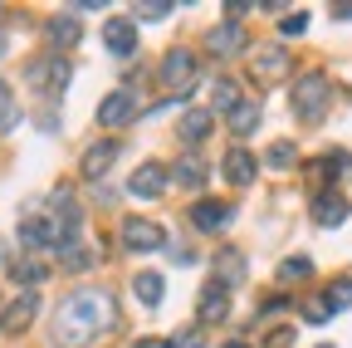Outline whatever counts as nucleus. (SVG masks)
Listing matches in <instances>:
<instances>
[{
	"mask_svg": "<svg viewBox=\"0 0 352 348\" xmlns=\"http://www.w3.org/2000/svg\"><path fill=\"white\" fill-rule=\"evenodd\" d=\"M113 294L108 289H74L54 314V343L59 348H88L98 334L113 329Z\"/></svg>",
	"mask_w": 352,
	"mask_h": 348,
	"instance_id": "1",
	"label": "nucleus"
},
{
	"mask_svg": "<svg viewBox=\"0 0 352 348\" xmlns=\"http://www.w3.org/2000/svg\"><path fill=\"white\" fill-rule=\"evenodd\" d=\"M162 83L182 99V94H191L196 83H201V59L191 54V50H171L166 59H162Z\"/></svg>",
	"mask_w": 352,
	"mask_h": 348,
	"instance_id": "2",
	"label": "nucleus"
},
{
	"mask_svg": "<svg viewBox=\"0 0 352 348\" xmlns=\"http://www.w3.org/2000/svg\"><path fill=\"white\" fill-rule=\"evenodd\" d=\"M294 108H298V118H323V108H328V79L323 74H303L298 83H294Z\"/></svg>",
	"mask_w": 352,
	"mask_h": 348,
	"instance_id": "3",
	"label": "nucleus"
},
{
	"mask_svg": "<svg viewBox=\"0 0 352 348\" xmlns=\"http://www.w3.org/2000/svg\"><path fill=\"white\" fill-rule=\"evenodd\" d=\"M166 182H171V172H166L162 162H142V167L127 177V192L138 196V201H157V196H166Z\"/></svg>",
	"mask_w": 352,
	"mask_h": 348,
	"instance_id": "4",
	"label": "nucleus"
},
{
	"mask_svg": "<svg viewBox=\"0 0 352 348\" xmlns=\"http://www.w3.org/2000/svg\"><path fill=\"white\" fill-rule=\"evenodd\" d=\"M30 83H34V89H44V94H64V89H69V59H59V54L34 59V64H30Z\"/></svg>",
	"mask_w": 352,
	"mask_h": 348,
	"instance_id": "5",
	"label": "nucleus"
},
{
	"mask_svg": "<svg viewBox=\"0 0 352 348\" xmlns=\"http://www.w3.org/2000/svg\"><path fill=\"white\" fill-rule=\"evenodd\" d=\"M122 245L127 250H162L166 245V231L157 226V221H142V216H132V221H122Z\"/></svg>",
	"mask_w": 352,
	"mask_h": 348,
	"instance_id": "6",
	"label": "nucleus"
},
{
	"mask_svg": "<svg viewBox=\"0 0 352 348\" xmlns=\"http://www.w3.org/2000/svg\"><path fill=\"white\" fill-rule=\"evenodd\" d=\"M347 216H352V201H347L342 192H318V196H314V221H318L323 231H338Z\"/></svg>",
	"mask_w": 352,
	"mask_h": 348,
	"instance_id": "7",
	"label": "nucleus"
},
{
	"mask_svg": "<svg viewBox=\"0 0 352 348\" xmlns=\"http://www.w3.org/2000/svg\"><path fill=\"white\" fill-rule=\"evenodd\" d=\"M138 118V99H132V89H113L103 103H98V123L103 127H122Z\"/></svg>",
	"mask_w": 352,
	"mask_h": 348,
	"instance_id": "8",
	"label": "nucleus"
},
{
	"mask_svg": "<svg viewBox=\"0 0 352 348\" xmlns=\"http://www.w3.org/2000/svg\"><path fill=\"white\" fill-rule=\"evenodd\" d=\"M230 221H235V211H230L226 201H196V206H191V226L206 231V236H220Z\"/></svg>",
	"mask_w": 352,
	"mask_h": 348,
	"instance_id": "9",
	"label": "nucleus"
},
{
	"mask_svg": "<svg viewBox=\"0 0 352 348\" xmlns=\"http://www.w3.org/2000/svg\"><path fill=\"white\" fill-rule=\"evenodd\" d=\"M34 314H39V294L30 289V294H20L10 309L0 314V329H6V334H25V329L34 324Z\"/></svg>",
	"mask_w": 352,
	"mask_h": 348,
	"instance_id": "10",
	"label": "nucleus"
},
{
	"mask_svg": "<svg viewBox=\"0 0 352 348\" xmlns=\"http://www.w3.org/2000/svg\"><path fill=\"white\" fill-rule=\"evenodd\" d=\"M279 74H289V50L264 45V50L254 54V79H259V83H274Z\"/></svg>",
	"mask_w": 352,
	"mask_h": 348,
	"instance_id": "11",
	"label": "nucleus"
},
{
	"mask_svg": "<svg viewBox=\"0 0 352 348\" xmlns=\"http://www.w3.org/2000/svg\"><path fill=\"white\" fill-rule=\"evenodd\" d=\"M254 172H259L254 152H245V147H230V152H226V182H230V187H250Z\"/></svg>",
	"mask_w": 352,
	"mask_h": 348,
	"instance_id": "12",
	"label": "nucleus"
},
{
	"mask_svg": "<svg viewBox=\"0 0 352 348\" xmlns=\"http://www.w3.org/2000/svg\"><path fill=\"white\" fill-rule=\"evenodd\" d=\"M226 314H230V289L210 280V285L201 289V319H206V324H220Z\"/></svg>",
	"mask_w": 352,
	"mask_h": 348,
	"instance_id": "13",
	"label": "nucleus"
},
{
	"mask_svg": "<svg viewBox=\"0 0 352 348\" xmlns=\"http://www.w3.org/2000/svg\"><path fill=\"white\" fill-rule=\"evenodd\" d=\"M113 162H118V143H94V147L83 152V177H88V182H98Z\"/></svg>",
	"mask_w": 352,
	"mask_h": 348,
	"instance_id": "14",
	"label": "nucleus"
},
{
	"mask_svg": "<svg viewBox=\"0 0 352 348\" xmlns=\"http://www.w3.org/2000/svg\"><path fill=\"white\" fill-rule=\"evenodd\" d=\"M206 50H210V54H220V59H230V54H240V50H245V34H240L235 25H220V30H210V34H206Z\"/></svg>",
	"mask_w": 352,
	"mask_h": 348,
	"instance_id": "15",
	"label": "nucleus"
},
{
	"mask_svg": "<svg viewBox=\"0 0 352 348\" xmlns=\"http://www.w3.org/2000/svg\"><path fill=\"white\" fill-rule=\"evenodd\" d=\"M103 45L113 50V54H132V50H138V30H132L127 20H108V30H103Z\"/></svg>",
	"mask_w": 352,
	"mask_h": 348,
	"instance_id": "16",
	"label": "nucleus"
},
{
	"mask_svg": "<svg viewBox=\"0 0 352 348\" xmlns=\"http://www.w3.org/2000/svg\"><path fill=\"white\" fill-rule=\"evenodd\" d=\"M245 280V260H240V250H220L215 255V285H240Z\"/></svg>",
	"mask_w": 352,
	"mask_h": 348,
	"instance_id": "17",
	"label": "nucleus"
},
{
	"mask_svg": "<svg viewBox=\"0 0 352 348\" xmlns=\"http://www.w3.org/2000/svg\"><path fill=\"white\" fill-rule=\"evenodd\" d=\"M132 294H138V299L147 304V309H157L162 294H166V285H162V275H157V270H142L138 280H132Z\"/></svg>",
	"mask_w": 352,
	"mask_h": 348,
	"instance_id": "18",
	"label": "nucleus"
},
{
	"mask_svg": "<svg viewBox=\"0 0 352 348\" xmlns=\"http://www.w3.org/2000/svg\"><path fill=\"white\" fill-rule=\"evenodd\" d=\"M171 177L182 182V187H191V192H201V187H206V162H201L196 152H186L182 162H176V172H171Z\"/></svg>",
	"mask_w": 352,
	"mask_h": 348,
	"instance_id": "19",
	"label": "nucleus"
},
{
	"mask_svg": "<svg viewBox=\"0 0 352 348\" xmlns=\"http://www.w3.org/2000/svg\"><path fill=\"white\" fill-rule=\"evenodd\" d=\"M308 172H314L318 182H328V177H347V172H352V152H328V157H318Z\"/></svg>",
	"mask_w": 352,
	"mask_h": 348,
	"instance_id": "20",
	"label": "nucleus"
},
{
	"mask_svg": "<svg viewBox=\"0 0 352 348\" xmlns=\"http://www.w3.org/2000/svg\"><path fill=\"white\" fill-rule=\"evenodd\" d=\"M50 45H54V50H74V45H78V25H74L69 15L50 20Z\"/></svg>",
	"mask_w": 352,
	"mask_h": 348,
	"instance_id": "21",
	"label": "nucleus"
},
{
	"mask_svg": "<svg viewBox=\"0 0 352 348\" xmlns=\"http://www.w3.org/2000/svg\"><path fill=\"white\" fill-rule=\"evenodd\" d=\"M182 138L186 143H206L210 138V113H186L182 118Z\"/></svg>",
	"mask_w": 352,
	"mask_h": 348,
	"instance_id": "22",
	"label": "nucleus"
},
{
	"mask_svg": "<svg viewBox=\"0 0 352 348\" xmlns=\"http://www.w3.org/2000/svg\"><path fill=\"white\" fill-rule=\"evenodd\" d=\"M308 275H314V260H308V255H289L284 265H279V280H284V285H294V280H308Z\"/></svg>",
	"mask_w": 352,
	"mask_h": 348,
	"instance_id": "23",
	"label": "nucleus"
},
{
	"mask_svg": "<svg viewBox=\"0 0 352 348\" xmlns=\"http://www.w3.org/2000/svg\"><path fill=\"white\" fill-rule=\"evenodd\" d=\"M264 162H270L274 172H289V167L298 162V147H294V143H274L270 152H264Z\"/></svg>",
	"mask_w": 352,
	"mask_h": 348,
	"instance_id": "24",
	"label": "nucleus"
},
{
	"mask_svg": "<svg viewBox=\"0 0 352 348\" xmlns=\"http://www.w3.org/2000/svg\"><path fill=\"white\" fill-rule=\"evenodd\" d=\"M230 127H235L240 138H245V133H254V127H259V108H254V103H240V108L230 113Z\"/></svg>",
	"mask_w": 352,
	"mask_h": 348,
	"instance_id": "25",
	"label": "nucleus"
},
{
	"mask_svg": "<svg viewBox=\"0 0 352 348\" xmlns=\"http://www.w3.org/2000/svg\"><path fill=\"white\" fill-rule=\"evenodd\" d=\"M323 304H328L333 314H338V309H347V304H352V280H333V285H328V294H323Z\"/></svg>",
	"mask_w": 352,
	"mask_h": 348,
	"instance_id": "26",
	"label": "nucleus"
},
{
	"mask_svg": "<svg viewBox=\"0 0 352 348\" xmlns=\"http://www.w3.org/2000/svg\"><path fill=\"white\" fill-rule=\"evenodd\" d=\"M10 275H15L20 285H30V289H34V285H39L44 275H50V270H44V265H39V260H20V265H15Z\"/></svg>",
	"mask_w": 352,
	"mask_h": 348,
	"instance_id": "27",
	"label": "nucleus"
},
{
	"mask_svg": "<svg viewBox=\"0 0 352 348\" xmlns=\"http://www.w3.org/2000/svg\"><path fill=\"white\" fill-rule=\"evenodd\" d=\"M215 108H230V113L240 108V89H235L230 79H220V83H215Z\"/></svg>",
	"mask_w": 352,
	"mask_h": 348,
	"instance_id": "28",
	"label": "nucleus"
},
{
	"mask_svg": "<svg viewBox=\"0 0 352 348\" xmlns=\"http://www.w3.org/2000/svg\"><path fill=\"white\" fill-rule=\"evenodd\" d=\"M303 30H308V10H294V15H284V25H279V34H289V39L303 34Z\"/></svg>",
	"mask_w": 352,
	"mask_h": 348,
	"instance_id": "29",
	"label": "nucleus"
},
{
	"mask_svg": "<svg viewBox=\"0 0 352 348\" xmlns=\"http://www.w3.org/2000/svg\"><path fill=\"white\" fill-rule=\"evenodd\" d=\"M303 319H308V324H328V319H333V309H328L323 299H314V304H303Z\"/></svg>",
	"mask_w": 352,
	"mask_h": 348,
	"instance_id": "30",
	"label": "nucleus"
},
{
	"mask_svg": "<svg viewBox=\"0 0 352 348\" xmlns=\"http://www.w3.org/2000/svg\"><path fill=\"white\" fill-rule=\"evenodd\" d=\"M171 348H206V338H201V329H182L171 338Z\"/></svg>",
	"mask_w": 352,
	"mask_h": 348,
	"instance_id": "31",
	"label": "nucleus"
},
{
	"mask_svg": "<svg viewBox=\"0 0 352 348\" xmlns=\"http://www.w3.org/2000/svg\"><path fill=\"white\" fill-rule=\"evenodd\" d=\"M15 123V108H10V89H6V79H0V127H10Z\"/></svg>",
	"mask_w": 352,
	"mask_h": 348,
	"instance_id": "32",
	"label": "nucleus"
},
{
	"mask_svg": "<svg viewBox=\"0 0 352 348\" xmlns=\"http://www.w3.org/2000/svg\"><path fill=\"white\" fill-rule=\"evenodd\" d=\"M132 15H138V20H166L171 6H132Z\"/></svg>",
	"mask_w": 352,
	"mask_h": 348,
	"instance_id": "33",
	"label": "nucleus"
},
{
	"mask_svg": "<svg viewBox=\"0 0 352 348\" xmlns=\"http://www.w3.org/2000/svg\"><path fill=\"white\" fill-rule=\"evenodd\" d=\"M264 348H294V329H274L270 338H264Z\"/></svg>",
	"mask_w": 352,
	"mask_h": 348,
	"instance_id": "34",
	"label": "nucleus"
},
{
	"mask_svg": "<svg viewBox=\"0 0 352 348\" xmlns=\"http://www.w3.org/2000/svg\"><path fill=\"white\" fill-rule=\"evenodd\" d=\"M333 15L338 20H352V6H333Z\"/></svg>",
	"mask_w": 352,
	"mask_h": 348,
	"instance_id": "35",
	"label": "nucleus"
},
{
	"mask_svg": "<svg viewBox=\"0 0 352 348\" xmlns=\"http://www.w3.org/2000/svg\"><path fill=\"white\" fill-rule=\"evenodd\" d=\"M138 348H171V343H162V338H142Z\"/></svg>",
	"mask_w": 352,
	"mask_h": 348,
	"instance_id": "36",
	"label": "nucleus"
},
{
	"mask_svg": "<svg viewBox=\"0 0 352 348\" xmlns=\"http://www.w3.org/2000/svg\"><path fill=\"white\" fill-rule=\"evenodd\" d=\"M220 348H250V343H240V338H230V343H220Z\"/></svg>",
	"mask_w": 352,
	"mask_h": 348,
	"instance_id": "37",
	"label": "nucleus"
},
{
	"mask_svg": "<svg viewBox=\"0 0 352 348\" xmlns=\"http://www.w3.org/2000/svg\"><path fill=\"white\" fill-rule=\"evenodd\" d=\"M0 54H6V34H0Z\"/></svg>",
	"mask_w": 352,
	"mask_h": 348,
	"instance_id": "38",
	"label": "nucleus"
},
{
	"mask_svg": "<svg viewBox=\"0 0 352 348\" xmlns=\"http://www.w3.org/2000/svg\"><path fill=\"white\" fill-rule=\"evenodd\" d=\"M323 348H333V343H323Z\"/></svg>",
	"mask_w": 352,
	"mask_h": 348,
	"instance_id": "39",
	"label": "nucleus"
}]
</instances>
